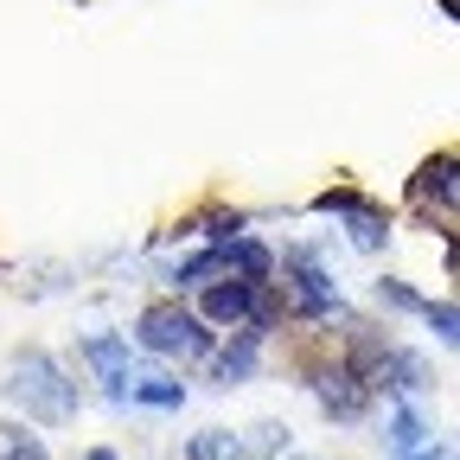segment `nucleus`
<instances>
[{"label":"nucleus","instance_id":"nucleus-1","mask_svg":"<svg viewBox=\"0 0 460 460\" xmlns=\"http://www.w3.org/2000/svg\"><path fill=\"white\" fill-rule=\"evenodd\" d=\"M7 396L32 422H51V429L77 416V384L65 377V365H58L51 352H20L7 365Z\"/></svg>","mask_w":460,"mask_h":460},{"label":"nucleus","instance_id":"nucleus-2","mask_svg":"<svg viewBox=\"0 0 460 460\" xmlns=\"http://www.w3.org/2000/svg\"><path fill=\"white\" fill-rule=\"evenodd\" d=\"M352 365H358V377H365L371 390H384L390 402H416V396L435 384L416 352H402L396 339H377V332H358V339H352Z\"/></svg>","mask_w":460,"mask_h":460},{"label":"nucleus","instance_id":"nucleus-3","mask_svg":"<svg viewBox=\"0 0 460 460\" xmlns=\"http://www.w3.org/2000/svg\"><path fill=\"white\" fill-rule=\"evenodd\" d=\"M205 326L211 320L205 314H186L180 301H154V307H141L135 339L147 345L154 358H211V332Z\"/></svg>","mask_w":460,"mask_h":460},{"label":"nucleus","instance_id":"nucleus-4","mask_svg":"<svg viewBox=\"0 0 460 460\" xmlns=\"http://www.w3.org/2000/svg\"><path fill=\"white\" fill-rule=\"evenodd\" d=\"M281 301H288V314H301V320H332L339 314V288H332V275L320 269V256L314 250H281Z\"/></svg>","mask_w":460,"mask_h":460},{"label":"nucleus","instance_id":"nucleus-5","mask_svg":"<svg viewBox=\"0 0 460 460\" xmlns=\"http://www.w3.org/2000/svg\"><path fill=\"white\" fill-rule=\"evenodd\" d=\"M314 211H326V217H345V237H352V250H358V256H377V250L390 243V217H384L371 199L345 192V186L320 192V199H314Z\"/></svg>","mask_w":460,"mask_h":460},{"label":"nucleus","instance_id":"nucleus-6","mask_svg":"<svg viewBox=\"0 0 460 460\" xmlns=\"http://www.w3.org/2000/svg\"><path fill=\"white\" fill-rule=\"evenodd\" d=\"M371 396H377V390L358 377V365H352V358H345V365H326V371L314 377V402H320L332 422H345V429L371 416Z\"/></svg>","mask_w":460,"mask_h":460},{"label":"nucleus","instance_id":"nucleus-7","mask_svg":"<svg viewBox=\"0 0 460 460\" xmlns=\"http://www.w3.org/2000/svg\"><path fill=\"white\" fill-rule=\"evenodd\" d=\"M256 288H262V281H250V275L205 281V288H199V314H205L211 326H250V314H256Z\"/></svg>","mask_w":460,"mask_h":460},{"label":"nucleus","instance_id":"nucleus-8","mask_svg":"<svg viewBox=\"0 0 460 460\" xmlns=\"http://www.w3.org/2000/svg\"><path fill=\"white\" fill-rule=\"evenodd\" d=\"M416 205L460 224V160H454V154H441V160H429V166L416 172Z\"/></svg>","mask_w":460,"mask_h":460},{"label":"nucleus","instance_id":"nucleus-9","mask_svg":"<svg viewBox=\"0 0 460 460\" xmlns=\"http://www.w3.org/2000/svg\"><path fill=\"white\" fill-rule=\"evenodd\" d=\"M84 358H90V371L102 377L109 402L128 396V339H122V332H90V339H84Z\"/></svg>","mask_w":460,"mask_h":460},{"label":"nucleus","instance_id":"nucleus-10","mask_svg":"<svg viewBox=\"0 0 460 460\" xmlns=\"http://www.w3.org/2000/svg\"><path fill=\"white\" fill-rule=\"evenodd\" d=\"M256 358H262V332H256V326H237V339L211 358V384H224V390L243 384V377L256 371Z\"/></svg>","mask_w":460,"mask_h":460},{"label":"nucleus","instance_id":"nucleus-11","mask_svg":"<svg viewBox=\"0 0 460 460\" xmlns=\"http://www.w3.org/2000/svg\"><path fill=\"white\" fill-rule=\"evenodd\" d=\"M384 447H390V460L422 454V447H429V422H422L416 402H396V410H390V435H384Z\"/></svg>","mask_w":460,"mask_h":460},{"label":"nucleus","instance_id":"nucleus-12","mask_svg":"<svg viewBox=\"0 0 460 460\" xmlns=\"http://www.w3.org/2000/svg\"><path fill=\"white\" fill-rule=\"evenodd\" d=\"M224 275H250V281H269V275H275V256H269V243H256V237H230V243H224Z\"/></svg>","mask_w":460,"mask_h":460},{"label":"nucleus","instance_id":"nucleus-13","mask_svg":"<svg viewBox=\"0 0 460 460\" xmlns=\"http://www.w3.org/2000/svg\"><path fill=\"white\" fill-rule=\"evenodd\" d=\"M186 460H250V454H243V441L230 435V429H199L186 441Z\"/></svg>","mask_w":460,"mask_h":460},{"label":"nucleus","instance_id":"nucleus-14","mask_svg":"<svg viewBox=\"0 0 460 460\" xmlns=\"http://www.w3.org/2000/svg\"><path fill=\"white\" fill-rule=\"evenodd\" d=\"M211 275H224V243H211V250L186 256L180 269H172V288H180V295H186V288H205Z\"/></svg>","mask_w":460,"mask_h":460},{"label":"nucleus","instance_id":"nucleus-15","mask_svg":"<svg viewBox=\"0 0 460 460\" xmlns=\"http://www.w3.org/2000/svg\"><path fill=\"white\" fill-rule=\"evenodd\" d=\"M0 460H51V454L26 422H0Z\"/></svg>","mask_w":460,"mask_h":460},{"label":"nucleus","instance_id":"nucleus-16","mask_svg":"<svg viewBox=\"0 0 460 460\" xmlns=\"http://www.w3.org/2000/svg\"><path fill=\"white\" fill-rule=\"evenodd\" d=\"M128 396L147 402V410H180V402H186V384H172V377H141V384H128Z\"/></svg>","mask_w":460,"mask_h":460},{"label":"nucleus","instance_id":"nucleus-17","mask_svg":"<svg viewBox=\"0 0 460 460\" xmlns=\"http://www.w3.org/2000/svg\"><path fill=\"white\" fill-rule=\"evenodd\" d=\"M422 326L447 345V352H460V307H454V301H429V307H422Z\"/></svg>","mask_w":460,"mask_h":460},{"label":"nucleus","instance_id":"nucleus-18","mask_svg":"<svg viewBox=\"0 0 460 460\" xmlns=\"http://www.w3.org/2000/svg\"><path fill=\"white\" fill-rule=\"evenodd\" d=\"M377 307H390V314H422L429 301L416 295L410 281H396V275H384V281H377Z\"/></svg>","mask_w":460,"mask_h":460},{"label":"nucleus","instance_id":"nucleus-19","mask_svg":"<svg viewBox=\"0 0 460 460\" xmlns=\"http://www.w3.org/2000/svg\"><path fill=\"white\" fill-rule=\"evenodd\" d=\"M281 447H288V422H256V429H250V441H243V454H250V460H275Z\"/></svg>","mask_w":460,"mask_h":460},{"label":"nucleus","instance_id":"nucleus-20","mask_svg":"<svg viewBox=\"0 0 460 460\" xmlns=\"http://www.w3.org/2000/svg\"><path fill=\"white\" fill-rule=\"evenodd\" d=\"M281 314H288V301L262 281V288H256V314H250V326H256V332H275V326H281Z\"/></svg>","mask_w":460,"mask_h":460},{"label":"nucleus","instance_id":"nucleus-21","mask_svg":"<svg viewBox=\"0 0 460 460\" xmlns=\"http://www.w3.org/2000/svg\"><path fill=\"white\" fill-rule=\"evenodd\" d=\"M402 460H460L454 447H422V454H402Z\"/></svg>","mask_w":460,"mask_h":460},{"label":"nucleus","instance_id":"nucleus-22","mask_svg":"<svg viewBox=\"0 0 460 460\" xmlns=\"http://www.w3.org/2000/svg\"><path fill=\"white\" fill-rule=\"evenodd\" d=\"M84 460H115V454H109V447H90V454H84Z\"/></svg>","mask_w":460,"mask_h":460}]
</instances>
